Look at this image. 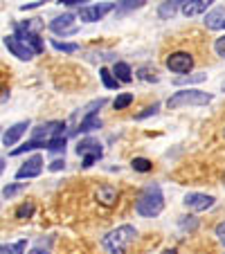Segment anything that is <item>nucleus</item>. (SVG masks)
Listing matches in <instances>:
<instances>
[{
  "mask_svg": "<svg viewBox=\"0 0 225 254\" xmlns=\"http://www.w3.org/2000/svg\"><path fill=\"white\" fill-rule=\"evenodd\" d=\"M77 155H83V169L92 167V164L97 162V160H101V155H104V149H101V144L97 142L95 137H86L81 139V142L77 144Z\"/></svg>",
  "mask_w": 225,
  "mask_h": 254,
  "instance_id": "nucleus-4",
  "label": "nucleus"
},
{
  "mask_svg": "<svg viewBox=\"0 0 225 254\" xmlns=\"http://www.w3.org/2000/svg\"><path fill=\"white\" fill-rule=\"evenodd\" d=\"M5 48L9 50L14 57H18L20 61H29V59L34 57V50L29 48L27 43H23V41H20L16 34H14V36H7V39H5Z\"/></svg>",
  "mask_w": 225,
  "mask_h": 254,
  "instance_id": "nucleus-11",
  "label": "nucleus"
},
{
  "mask_svg": "<svg viewBox=\"0 0 225 254\" xmlns=\"http://www.w3.org/2000/svg\"><path fill=\"white\" fill-rule=\"evenodd\" d=\"M131 104H133V95H131V92H122V95H117V99L113 101L115 111H124V108H129Z\"/></svg>",
  "mask_w": 225,
  "mask_h": 254,
  "instance_id": "nucleus-25",
  "label": "nucleus"
},
{
  "mask_svg": "<svg viewBox=\"0 0 225 254\" xmlns=\"http://www.w3.org/2000/svg\"><path fill=\"white\" fill-rule=\"evenodd\" d=\"M113 74H115V79L120 83H131V81H133V70H131V65H129V63H124V61H117L115 63Z\"/></svg>",
  "mask_w": 225,
  "mask_h": 254,
  "instance_id": "nucleus-17",
  "label": "nucleus"
},
{
  "mask_svg": "<svg viewBox=\"0 0 225 254\" xmlns=\"http://www.w3.org/2000/svg\"><path fill=\"white\" fill-rule=\"evenodd\" d=\"M180 227H182V230L192 232V230H196V227H198V221L194 218V216H182V218H180Z\"/></svg>",
  "mask_w": 225,
  "mask_h": 254,
  "instance_id": "nucleus-32",
  "label": "nucleus"
},
{
  "mask_svg": "<svg viewBox=\"0 0 225 254\" xmlns=\"http://www.w3.org/2000/svg\"><path fill=\"white\" fill-rule=\"evenodd\" d=\"M162 254H178V252H176V250H173V248H171V250H164V252H162Z\"/></svg>",
  "mask_w": 225,
  "mask_h": 254,
  "instance_id": "nucleus-41",
  "label": "nucleus"
},
{
  "mask_svg": "<svg viewBox=\"0 0 225 254\" xmlns=\"http://www.w3.org/2000/svg\"><path fill=\"white\" fill-rule=\"evenodd\" d=\"M61 2H63V5H66V7H79V9H81V2H83V0H61Z\"/></svg>",
  "mask_w": 225,
  "mask_h": 254,
  "instance_id": "nucleus-37",
  "label": "nucleus"
},
{
  "mask_svg": "<svg viewBox=\"0 0 225 254\" xmlns=\"http://www.w3.org/2000/svg\"><path fill=\"white\" fill-rule=\"evenodd\" d=\"M223 137H225V128H223Z\"/></svg>",
  "mask_w": 225,
  "mask_h": 254,
  "instance_id": "nucleus-43",
  "label": "nucleus"
},
{
  "mask_svg": "<svg viewBox=\"0 0 225 254\" xmlns=\"http://www.w3.org/2000/svg\"><path fill=\"white\" fill-rule=\"evenodd\" d=\"M182 205H185L187 209H192V211H205V209H210V207H214V198L207 196V193L192 191V193H187L185 196Z\"/></svg>",
  "mask_w": 225,
  "mask_h": 254,
  "instance_id": "nucleus-10",
  "label": "nucleus"
},
{
  "mask_svg": "<svg viewBox=\"0 0 225 254\" xmlns=\"http://www.w3.org/2000/svg\"><path fill=\"white\" fill-rule=\"evenodd\" d=\"M212 99H214V97H212L210 92L187 88V90L173 92V95L167 99V106L171 108V111H176V108H182V106H207Z\"/></svg>",
  "mask_w": 225,
  "mask_h": 254,
  "instance_id": "nucleus-3",
  "label": "nucleus"
},
{
  "mask_svg": "<svg viewBox=\"0 0 225 254\" xmlns=\"http://www.w3.org/2000/svg\"><path fill=\"white\" fill-rule=\"evenodd\" d=\"M223 92H225V81H223Z\"/></svg>",
  "mask_w": 225,
  "mask_h": 254,
  "instance_id": "nucleus-42",
  "label": "nucleus"
},
{
  "mask_svg": "<svg viewBox=\"0 0 225 254\" xmlns=\"http://www.w3.org/2000/svg\"><path fill=\"white\" fill-rule=\"evenodd\" d=\"M27 128H29V122H18V124H14L11 128L5 130V135H2V144H5V146H14V144L27 133Z\"/></svg>",
  "mask_w": 225,
  "mask_h": 254,
  "instance_id": "nucleus-14",
  "label": "nucleus"
},
{
  "mask_svg": "<svg viewBox=\"0 0 225 254\" xmlns=\"http://www.w3.org/2000/svg\"><path fill=\"white\" fill-rule=\"evenodd\" d=\"M14 29H16V36H18L23 43H27L29 48L34 50V54L43 52V41H41V36L36 32H32L25 23H14Z\"/></svg>",
  "mask_w": 225,
  "mask_h": 254,
  "instance_id": "nucleus-8",
  "label": "nucleus"
},
{
  "mask_svg": "<svg viewBox=\"0 0 225 254\" xmlns=\"http://www.w3.org/2000/svg\"><path fill=\"white\" fill-rule=\"evenodd\" d=\"M34 7H41V2H29V5H23L20 11H27V9H34Z\"/></svg>",
  "mask_w": 225,
  "mask_h": 254,
  "instance_id": "nucleus-38",
  "label": "nucleus"
},
{
  "mask_svg": "<svg viewBox=\"0 0 225 254\" xmlns=\"http://www.w3.org/2000/svg\"><path fill=\"white\" fill-rule=\"evenodd\" d=\"M162 209H164V196H162L160 185H155V183L147 185L138 196L135 211L140 216H144V218H155V216L162 214Z\"/></svg>",
  "mask_w": 225,
  "mask_h": 254,
  "instance_id": "nucleus-1",
  "label": "nucleus"
},
{
  "mask_svg": "<svg viewBox=\"0 0 225 254\" xmlns=\"http://www.w3.org/2000/svg\"><path fill=\"white\" fill-rule=\"evenodd\" d=\"M32 214H34V202H32V200H27V202H23V205H18V209H16V218H18V221L32 218Z\"/></svg>",
  "mask_w": 225,
  "mask_h": 254,
  "instance_id": "nucleus-24",
  "label": "nucleus"
},
{
  "mask_svg": "<svg viewBox=\"0 0 225 254\" xmlns=\"http://www.w3.org/2000/svg\"><path fill=\"white\" fill-rule=\"evenodd\" d=\"M34 149H48V142H39V139H29V142H25L23 146H18V149L11 151V155H23V153H27V151H34Z\"/></svg>",
  "mask_w": 225,
  "mask_h": 254,
  "instance_id": "nucleus-22",
  "label": "nucleus"
},
{
  "mask_svg": "<svg viewBox=\"0 0 225 254\" xmlns=\"http://www.w3.org/2000/svg\"><path fill=\"white\" fill-rule=\"evenodd\" d=\"M140 79L142 81H158V70L155 67H151V65H144V67H140Z\"/></svg>",
  "mask_w": 225,
  "mask_h": 254,
  "instance_id": "nucleus-28",
  "label": "nucleus"
},
{
  "mask_svg": "<svg viewBox=\"0 0 225 254\" xmlns=\"http://www.w3.org/2000/svg\"><path fill=\"white\" fill-rule=\"evenodd\" d=\"M50 29H52L54 34H59V36H70V34H77L79 27L77 23H75V14H63V16H57V18L50 23Z\"/></svg>",
  "mask_w": 225,
  "mask_h": 254,
  "instance_id": "nucleus-9",
  "label": "nucleus"
},
{
  "mask_svg": "<svg viewBox=\"0 0 225 254\" xmlns=\"http://www.w3.org/2000/svg\"><path fill=\"white\" fill-rule=\"evenodd\" d=\"M164 63H167V67L171 72L185 77V74H189V70L194 67V57L189 52H171L167 59H164Z\"/></svg>",
  "mask_w": 225,
  "mask_h": 254,
  "instance_id": "nucleus-5",
  "label": "nucleus"
},
{
  "mask_svg": "<svg viewBox=\"0 0 225 254\" xmlns=\"http://www.w3.org/2000/svg\"><path fill=\"white\" fill-rule=\"evenodd\" d=\"M207 29H225V7H216L205 16Z\"/></svg>",
  "mask_w": 225,
  "mask_h": 254,
  "instance_id": "nucleus-15",
  "label": "nucleus"
},
{
  "mask_svg": "<svg viewBox=\"0 0 225 254\" xmlns=\"http://www.w3.org/2000/svg\"><path fill=\"white\" fill-rule=\"evenodd\" d=\"M106 104V99L104 97H99V99H95V101H90V104L83 108V117H90V115H97V111H99L101 106Z\"/></svg>",
  "mask_w": 225,
  "mask_h": 254,
  "instance_id": "nucleus-29",
  "label": "nucleus"
},
{
  "mask_svg": "<svg viewBox=\"0 0 225 254\" xmlns=\"http://www.w3.org/2000/svg\"><path fill=\"white\" fill-rule=\"evenodd\" d=\"M214 50H216V54H219V57L225 59V34L214 41Z\"/></svg>",
  "mask_w": 225,
  "mask_h": 254,
  "instance_id": "nucleus-34",
  "label": "nucleus"
},
{
  "mask_svg": "<svg viewBox=\"0 0 225 254\" xmlns=\"http://www.w3.org/2000/svg\"><path fill=\"white\" fill-rule=\"evenodd\" d=\"M48 151L59 153V151H66V137H54L48 142Z\"/></svg>",
  "mask_w": 225,
  "mask_h": 254,
  "instance_id": "nucleus-30",
  "label": "nucleus"
},
{
  "mask_svg": "<svg viewBox=\"0 0 225 254\" xmlns=\"http://www.w3.org/2000/svg\"><path fill=\"white\" fill-rule=\"evenodd\" d=\"M25 189V183H16V185H7L5 189H2V196L5 198H14L18 191H23Z\"/></svg>",
  "mask_w": 225,
  "mask_h": 254,
  "instance_id": "nucleus-31",
  "label": "nucleus"
},
{
  "mask_svg": "<svg viewBox=\"0 0 225 254\" xmlns=\"http://www.w3.org/2000/svg\"><path fill=\"white\" fill-rule=\"evenodd\" d=\"M180 7H182V2H162V5L158 7V16L162 20H171Z\"/></svg>",
  "mask_w": 225,
  "mask_h": 254,
  "instance_id": "nucleus-20",
  "label": "nucleus"
},
{
  "mask_svg": "<svg viewBox=\"0 0 225 254\" xmlns=\"http://www.w3.org/2000/svg\"><path fill=\"white\" fill-rule=\"evenodd\" d=\"M41 171H43V158H41V155H34V158H29L27 162L16 171V178H18V180H25V178H27L29 180V178L41 176Z\"/></svg>",
  "mask_w": 225,
  "mask_h": 254,
  "instance_id": "nucleus-12",
  "label": "nucleus"
},
{
  "mask_svg": "<svg viewBox=\"0 0 225 254\" xmlns=\"http://www.w3.org/2000/svg\"><path fill=\"white\" fill-rule=\"evenodd\" d=\"M63 130H66V122H48V124H41L39 128L32 130V139H39V142H50V139L54 137H66L63 135Z\"/></svg>",
  "mask_w": 225,
  "mask_h": 254,
  "instance_id": "nucleus-6",
  "label": "nucleus"
},
{
  "mask_svg": "<svg viewBox=\"0 0 225 254\" xmlns=\"http://www.w3.org/2000/svg\"><path fill=\"white\" fill-rule=\"evenodd\" d=\"M212 2H207V0H194V2H182L180 11L187 16V18H192V16H198L203 14V11L210 9Z\"/></svg>",
  "mask_w": 225,
  "mask_h": 254,
  "instance_id": "nucleus-16",
  "label": "nucleus"
},
{
  "mask_svg": "<svg viewBox=\"0 0 225 254\" xmlns=\"http://www.w3.org/2000/svg\"><path fill=\"white\" fill-rule=\"evenodd\" d=\"M223 180H225V176H223Z\"/></svg>",
  "mask_w": 225,
  "mask_h": 254,
  "instance_id": "nucleus-44",
  "label": "nucleus"
},
{
  "mask_svg": "<svg viewBox=\"0 0 225 254\" xmlns=\"http://www.w3.org/2000/svg\"><path fill=\"white\" fill-rule=\"evenodd\" d=\"M131 167H133L135 171H140V173H149L151 169H153V162L147 160V158H135L133 162H131Z\"/></svg>",
  "mask_w": 225,
  "mask_h": 254,
  "instance_id": "nucleus-26",
  "label": "nucleus"
},
{
  "mask_svg": "<svg viewBox=\"0 0 225 254\" xmlns=\"http://www.w3.org/2000/svg\"><path fill=\"white\" fill-rule=\"evenodd\" d=\"M52 48H54V50H59V52H66V54H75V52H79V45H77V43H61L59 39H54V41H52Z\"/></svg>",
  "mask_w": 225,
  "mask_h": 254,
  "instance_id": "nucleus-27",
  "label": "nucleus"
},
{
  "mask_svg": "<svg viewBox=\"0 0 225 254\" xmlns=\"http://www.w3.org/2000/svg\"><path fill=\"white\" fill-rule=\"evenodd\" d=\"M29 254H50V252H48V250H41V248H36V250H32V252H29Z\"/></svg>",
  "mask_w": 225,
  "mask_h": 254,
  "instance_id": "nucleus-39",
  "label": "nucleus"
},
{
  "mask_svg": "<svg viewBox=\"0 0 225 254\" xmlns=\"http://www.w3.org/2000/svg\"><path fill=\"white\" fill-rule=\"evenodd\" d=\"M216 236H219V241H221V243L225 245V221L216 225Z\"/></svg>",
  "mask_w": 225,
  "mask_h": 254,
  "instance_id": "nucleus-36",
  "label": "nucleus"
},
{
  "mask_svg": "<svg viewBox=\"0 0 225 254\" xmlns=\"http://www.w3.org/2000/svg\"><path fill=\"white\" fill-rule=\"evenodd\" d=\"M95 198H97V202H99V205L113 207L117 202V198H120V191H117L113 185H99V187H97V191H95Z\"/></svg>",
  "mask_w": 225,
  "mask_h": 254,
  "instance_id": "nucleus-13",
  "label": "nucleus"
},
{
  "mask_svg": "<svg viewBox=\"0 0 225 254\" xmlns=\"http://www.w3.org/2000/svg\"><path fill=\"white\" fill-rule=\"evenodd\" d=\"M99 79H101V83H104L108 90H117V86H120V81H117L115 74H113L108 67H99Z\"/></svg>",
  "mask_w": 225,
  "mask_h": 254,
  "instance_id": "nucleus-21",
  "label": "nucleus"
},
{
  "mask_svg": "<svg viewBox=\"0 0 225 254\" xmlns=\"http://www.w3.org/2000/svg\"><path fill=\"white\" fill-rule=\"evenodd\" d=\"M135 236H138V230H135L133 225H120L117 230L108 232L101 243H104V248L108 250L110 254H124L126 248L135 241Z\"/></svg>",
  "mask_w": 225,
  "mask_h": 254,
  "instance_id": "nucleus-2",
  "label": "nucleus"
},
{
  "mask_svg": "<svg viewBox=\"0 0 225 254\" xmlns=\"http://www.w3.org/2000/svg\"><path fill=\"white\" fill-rule=\"evenodd\" d=\"M158 111H160V104H153V106H149V108H144V113H140L135 120H147L151 115H158Z\"/></svg>",
  "mask_w": 225,
  "mask_h": 254,
  "instance_id": "nucleus-33",
  "label": "nucleus"
},
{
  "mask_svg": "<svg viewBox=\"0 0 225 254\" xmlns=\"http://www.w3.org/2000/svg\"><path fill=\"white\" fill-rule=\"evenodd\" d=\"M101 128V120L99 115H90V117H83L81 124H79V128L75 130V133H92V130Z\"/></svg>",
  "mask_w": 225,
  "mask_h": 254,
  "instance_id": "nucleus-18",
  "label": "nucleus"
},
{
  "mask_svg": "<svg viewBox=\"0 0 225 254\" xmlns=\"http://www.w3.org/2000/svg\"><path fill=\"white\" fill-rule=\"evenodd\" d=\"M2 171H5V158H0V176H2Z\"/></svg>",
  "mask_w": 225,
  "mask_h": 254,
  "instance_id": "nucleus-40",
  "label": "nucleus"
},
{
  "mask_svg": "<svg viewBox=\"0 0 225 254\" xmlns=\"http://www.w3.org/2000/svg\"><path fill=\"white\" fill-rule=\"evenodd\" d=\"M117 9L115 2H101V5H83L81 9H79V18L83 20V23H97V20H101L108 11Z\"/></svg>",
  "mask_w": 225,
  "mask_h": 254,
  "instance_id": "nucleus-7",
  "label": "nucleus"
},
{
  "mask_svg": "<svg viewBox=\"0 0 225 254\" xmlns=\"http://www.w3.org/2000/svg\"><path fill=\"white\" fill-rule=\"evenodd\" d=\"M27 250V241L20 239L16 243H0V254H25Z\"/></svg>",
  "mask_w": 225,
  "mask_h": 254,
  "instance_id": "nucleus-19",
  "label": "nucleus"
},
{
  "mask_svg": "<svg viewBox=\"0 0 225 254\" xmlns=\"http://www.w3.org/2000/svg\"><path fill=\"white\" fill-rule=\"evenodd\" d=\"M63 169H66V160H63V158L50 162V171H63Z\"/></svg>",
  "mask_w": 225,
  "mask_h": 254,
  "instance_id": "nucleus-35",
  "label": "nucleus"
},
{
  "mask_svg": "<svg viewBox=\"0 0 225 254\" xmlns=\"http://www.w3.org/2000/svg\"><path fill=\"white\" fill-rule=\"evenodd\" d=\"M207 79V74H203V72H196V74H185V77H176L173 79V83L176 86H192V83H203Z\"/></svg>",
  "mask_w": 225,
  "mask_h": 254,
  "instance_id": "nucleus-23",
  "label": "nucleus"
}]
</instances>
